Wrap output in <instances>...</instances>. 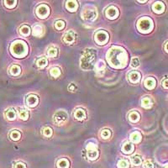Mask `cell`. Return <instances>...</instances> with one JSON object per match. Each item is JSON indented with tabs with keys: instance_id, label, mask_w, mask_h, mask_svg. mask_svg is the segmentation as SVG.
Here are the masks:
<instances>
[{
	"instance_id": "cell-1",
	"label": "cell",
	"mask_w": 168,
	"mask_h": 168,
	"mask_svg": "<svg viewBox=\"0 0 168 168\" xmlns=\"http://www.w3.org/2000/svg\"><path fill=\"white\" fill-rule=\"evenodd\" d=\"M107 61L114 68H123L128 61L127 52L123 47L112 46L108 51Z\"/></svg>"
},
{
	"instance_id": "cell-2",
	"label": "cell",
	"mask_w": 168,
	"mask_h": 168,
	"mask_svg": "<svg viewBox=\"0 0 168 168\" xmlns=\"http://www.w3.org/2000/svg\"><path fill=\"white\" fill-rule=\"evenodd\" d=\"M96 56H97V51L94 49L85 50V51L80 60L81 67L85 71L91 70L95 64Z\"/></svg>"
},
{
	"instance_id": "cell-3",
	"label": "cell",
	"mask_w": 168,
	"mask_h": 168,
	"mask_svg": "<svg viewBox=\"0 0 168 168\" xmlns=\"http://www.w3.org/2000/svg\"><path fill=\"white\" fill-rule=\"evenodd\" d=\"M11 54L17 58H23L28 54V46L25 41H15L10 46Z\"/></svg>"
},
{
	"instance_id": "cell-4",
	"label": "cell",
	"mask_w": 168,
	"mask_h": 168,
	"mask_svg": "<svg viewBox=\"0 0 168 168\" xmlns=\"http://www.w3.org/2000/svg\"><path fill=\"white\" fill-rule=\"evenodd\" d=\"M137 29L141 33H149L152 31L153 22L150 18L143 17L139 19L137 23Z\"/></svg>"
},
{
	"instance_id": "cell-5",
	"label": "cell",
	"mask_w": 168,
	"mask_h": 168,
	"mask_svg": "<svg viewBox=\"0 0 168 168\" xmlns=\"http://www.w3.org/2000/svg\"><path fill=\"white\" fill-rule=\"evenodd\" d=\"M94 40L95 42L99 46L106 45L109 40V35L107 31H98L94 35Z\"/></svg>"
},
{
	"instance_id": "cell-6",
	"label": "cell",
	"mask_w": 168,
	"mask_h": 168,
	"mask_svg": "<svg viewBox=\"0 0 168 168\" xmlns=\"http://www.w3.org/2000/svg\"><path fill=\"white\" fill-rule=\"evenodd\" d=\"M67 119H68V115H67L66 112H65L63 110L57 111L53 116V121L58 126H61V125L65 124V123L67 121Z\"/></svg>"
},
{
	"instance_id": "cell-7",
	"label": "cell",
	"mask_w": 168,
	"mask_h": 168,
	"mask_svg": "<svg viewBox=\"0 0 168 168\" xmlns=\"http://www.w3.org/2000/svg\"><path fill=\"white\" fill-rule=\"evenodd\" d=\"M87 155L89 160L91 161L96 160L99 155V152L98 151V146L93 143H89L87 145Z\"/></svg>"
},
{
	"instance_id": "cell-8",
	"label": "cell",
	"mask_w": 168,
	"mask_h": 168,
	"mask_svg": "<svg viewBox=\"0 0 168 168\" xmlns=\"http://www.w3.org/2000/svg\"><path fill=\"white\" fill-rule=\"evenodd\" d=\"M35 14L40 19H46L50 15V8L46 4H41L36 8Z\"/></svg>"
},
{
	"instance_id": "cell-9",
	"label": "cell",
	"mask_w": 168,
	"mask_h": 168,
	"mask_svg": "<svg viewBox=\"0 0 168 168\" xmlns=\"http://www.w3.org/2000/svg\"><path fill=\"white\" fill-rule=\"evenodd\" d=\"M105 15L108 19L114 20L120 15V11L115 6H109L105 11Z\"/></svg>"
},
{
	"instance_id": "cell-10",
	"label": "cell",
	"mask_w": 168,
	"mask_h": 168,
	"mask_svg": "<svg viewBox=\"0 0 168 168\" xmlns=\"http://www.w3.org/2000/svg\"><path fill=\"white\" fill-rule=\"evenodd\" d=\"M97 11L95 9H85L82 14V18L87 21H93L97 19Z\"/></svg>"
},
{
	"instance_id": "cell-11",
	"label": "cell",
	"mask_w": 168,
	"mask_h": 168,
	"mask_svg": "<svg viewBox=\"0 0 168 168\" xmlns=\"http://www.w3.org/2000/svg\"><path fill=\"white\" fill-rule=\"evenodd\" d=\"M76 41V33L72 31H67L64 35H63V41L66 44L72 45Z\"/></svg>"
},
{
	"instance_id": "cell-12",
	"label": "cell",
	"mask_w": 168,
	"mask_h": 168,
	"mask_svg": "<svg viewBox=\"0 0 168 168\" xmlns=\"http://www.w3.org/2000/svg\"><path fill=\"white\" fill-rule=\"evenodd\" d=\"M39 104V98L35 94H30L26 98V104L30 108L36 107Z\"/></svg>"
},
{
	"instance_id": "cell-13",
	"label": "cell",
	"mask_w": 168,
	"mask_h": 168,
	"mask_svg": "<svg viewBox=\"0 0 168 168\" xmlns=\"http://www.w3.org/2000/svg\"><path fill=\"white\" fill-rule=\"evenodd\" d=\"M140 77H141V75L140 73L137 72V71H133V72H130L129 74H128V78H129V81L133 83V84H136L139 82L140 80Z\"/></svg>"
},
{
	"instance_id": "cell-14",
	"label": "cell",
	"mask_w": 168,
	"mask_h": 168,
	"mask_svg": "<svg viewBox=\"0 0 168 168\" xmlns=\"http://www.w3.org/2000/svg\"><path fill=\"white\" fill-rule=\"evenodd\" d=\"M105 70V63L102 60H99L95 65V72L98 76H102L104 73Z\"/></svg>"
},
{
	"instance_id": "cell-15",
	"label": "cell",
	"mask_w": 168,
	"mask_h": 168,
	"mask_svg": "<svg viewBox=\"0 0 168 168\" xmlns=\"http://www.w3.org/2000/svg\"><path fill=\"white\" fill-rule=\"evenodd\" d=\"M155 84H156V81H155V79L153 78V77H147V78L145 80V82H144V86H145L147 89H149V90H152V89H154L155 87Z\"/></svg>"
},
{
	"instance_id": "cell-16",
	"label": "cell",
	"mask_w": 168,
	"mask_h": 168,
	"mask_svg": "<svg viewBox=\"0 0 168 168\" xmlns=\"http://www.w3.org/2000/svg\"><path fill=\"white\" fill-rule=\"evenodd\" d=\"M74 117L77 120H84L87 118L86 111L82 108H77L74 113Z\"/></svg>"
},
{
	"instance_id": "cell-17",
	"label": "cell",
	"mask_w": 168,
	"mask_h": 168,
	"mask_svg": "<svg viewBox=\"0 0 168 168\" xmlns=\"http://www.w3.org/2000/svg\"><path fill=\"white\" fill-rule=\"evenodd\" d=\"M44 34V27L41 25H35L33 27V35L35 37H41Z\"/></svg>"
},
{
	"instance_id": "cell-18",
	"label": "cell",
	"mask_w": 168,
	"mask_h": 168,
	"mask_svg": "<svg viewBox=\"0 0 168 168\" xmlns=\"http://www.w3.org/2000/svg\"><path fill=\"white\" fill-rule=\"evenodd\" d=\"M152 9L153 11L156 14H161L164 12L165 5L161 2H156L152 5Z\"/></svg>"
},
{
	"instance_id": "cell-19",
	"label": "cell",
	"mask_w": 168,
	"mask_h": 168,
	"mask_svg": "<svg viewBox=\"0 0 168 168\" xmlns=\"http://www.w3.org/2000/svg\"><path fill=\"white\" fill-rule=\"evenodd\" d=\"M66 9L70 12H75L78 9V3L76 1H67L66 3Z\"/></svg>"
},
{
	"instance_id": "cell-20",
	"label": "cell",
	"mask_w": 168,
	"mask_h": 168,
	"mask_svg": "<svg viewBox=\"0 0 168 168\" xmlns=\"http://www.w3.org/2000/svg\"><path fill=\"white\" fill-rule=\"evenodd\" d=\"M135 151V145L132 144V143H129V142H127L125 143L122 147V151L124 154H131L133 153V151Z\"/></svg>"
},
{
	"instance_id": "cell-21",
	"label": "cell",
	"mask_w": 168,
	"mask_h": 168,
	"mask_svg": "<svg viewBox=\"0 0 168 168\" xmlns=\"http://www.w3.org/2000/svg\"><path fill=\"white\" fill-rule=\"evenodd\" d=\"M9 73L12 76H19L21 73V67L18 65H13L9 68Z\"/></svg>"
},
{
	"instance_id": "cell-22",
	"label": "cell",
	"mask_w": 168,
	"mask_h": 168,
	"mask_svg": "<svg viewBox=\"0 0 168 168\" xmlns=\"http://www.w3.org/2000/svg\"><path fill=\"white\" fill-rule=\"evenodd\" d=\"M6 118L9 120H15L16 119V111L15 108H9L6 111Z\"/></svg>"
},
{
	"instance_id": "cell-23",
	"label": "cell",
	"mask_w": 168,
	"mask_h": 168,
	"mask_svg": "<svg viewBox=\"0 0 168 168\" xmlns=\"http://www.w3.org/2000/svg\"><path fill=\"white\" fill-rule=\"evenodd\" d=\"M139 119H140V115L136 111H132L129 114V120L132 123H137L139 120Z\"/></svg>"
},
{
	"instance_id": "cell-24",
	"label": "cell",
	"mask_w": 168,
	"mask_h": 168,
	"mask_svg": "<svg viewBox=\"0 0 168 168\" xmlns=\"http://www.w3.org/2000/svg\"><path fill=\"white\" fill-rule=\"evenodd\" d=\"M141 138H142L141 134L138 131H135L130 135V139L134 143H139L141 140Z\"/></svg>"
},
{
	"instance_id": "cell-25",
	"label": "cell",
	"mask_w": 168,
	"mask_h": 168,
	"mask_svg": "<svg viewBox=\"0 0 168 168\" xmlns=\"http://www.w3.org/2000/svg\"><path fill=\"white\" fill-rule=\"evenodd\" d=\"M19 33L23 36H29L31 34V28L28 25H23L19 28Z\"/></svg>"
},
{
	"instance_id": "cell-26",
	"label": "cell",
	"mask_w": 168,
	"mask_h": 168,
	"mask_svg": "<svg viewBox=\"0 0 168 168\" xmlns=\"http://www.w3.org/2000/svg\"><path fill=\"white\" fill-rule=\"evenodd\" d=\"M69 165H70V163L66 159H60L57 161L56 167L57 168H68Z\"/></svg>"
},
{
	"instance_id": "cell-27",
	"label": "cell",
	"mask_w": 168,
	"mask_h": 168,
	"mask_svg": "<svg viewBox=\"0 0 168 168\" xmlns=\"http://www.w3.org/2000/svg\"><path fill=\"white\" fill-rule=\"evenodd\" d=\"M29 112L26 110V109H23V108H21V109H19V118L21 119V120H28V118H29Z\"/></svg>"
},
{
	"instance_id": "cell-28",
	"label": "cell",
	"mask_w": 168,
	"mask_h": 168,
	"mask_svg": "<svg viewBox=\"0 0 168 168\" xmlns=\"http://www.w3.org/2000/svg\"><path fill=\"white\" fill-rule=\"evenodd\" d=\"M141 105H142V107H144L145 108H150L152 107V102H151L150 98H144L142 99Z\"/></svg>"
},
{
	"instance_id": "cell-29",
	"label": "cell",
	"mask_w": 168,
	"mask_h": 168,
	"mask_svg": "<svg viewBox=\"0 0 168 168\" xmlns=\"http://www.w3.org/2000/svg\"><path fill=\"white\" fill-rule=\"evenodd\" d=\"M41 133L43 134V135L45 137L50 138L51 137L52 135H53V130H52V129L50 127H45V128H43Z\"/></svg>"
},
{
	"instance_id": "cell-30",
	"label": "cell",
	"mask_w": 168,
	"mask_h": 168,
	"mask_svg": "<svg viewBox=\"0 0 168 168\" xmlns=\"http://www.w3.org/2000/svg\"><path fill=\"white\" fill-rule=\"evenodd\" d=\"M47 63H48L47 59L45 58V57H41V58H39V59L36 61V65H37V66H39V67H41V68L46 67V66H47Z\"/></svg>"
},
{
	"instance_id": "cell-31",
	"label": "cell",
	"mask_w": 168,
	"mask_h": 168,
	"mask_svg": "<svg viewBox=\"0 0 168 168\" xmlns=\"http://www.w3.org/2000/svg\"><path fill=\"white\" fill-rule=\"evenodd\" d=\"M58 53V50L56 47H50L47 50V55L50 57H56L57 56Z\"/></svg>"
},
{
	"instance_id": "cell-32",
	"label": "cell",
	"mask_w": 168,
	"mask_h": 168,
	"mask_svg": "<svg viewBox=\"0 0 168 168\" xmlns=\"http://www.w3.org/2000/svg\"><path fill=\"white\" fill-rule=\"evenodd\" d=\"M9 136L11 138V139H13V140H15V141H17V140H19V139H20V137H21V134H20V132L18 131V130H13V131L10 133Z\"/></svg>"
},
{
	"instance_id": "cell-33",
	"label": "cell",
	"mask_w": 168,
	"mask_h": 168,
	"mask_svg": "<svg viewBox=\"0 0 168 168\" xmlns=\"http://www.w3.org/2000/svg\"><path fill=\"white\" fill-rule=\"evenodd\" d=\"M50 73L53 77H58L61 75V69L59 67H53L50 69Z\"/></svg>"
},
{
	"instance_id": "cell-34",
	"label": "cell",
	"mask_w": 168,
	"mask_h": 168,
	"mask_svg": "<svg viewBox=\"0 0 168 168\" xmlns=\"http://www.w3.org/2000/svg\"><path fill=\"white\" fill-rule=\"evenodd\" d=\"M131 162L134 166H139L142 163V160L140 158V156L139 155H134L131 158Z\"/></svg>"
},
{
	"instance_id": "cell-35",
	"label": "cell",
	"mask_w": 168,
	"mask_h": 168,
	"mask_svg": "<svg viewBox=\"0 0 168 168\" xmlns=\"http://www.w3.org/2000/svg\"><path fill=\"white\" fill-rule=\"evenodd\" d=\"M55 28L58 31H61L65 28V22L63 20H57L55 23Z\"/></svg>"
},
{
	"instance_id": "cell-36",
	"label": "cell",
	"mask_w": 168,
	"mask_h": 168,
	"mask_svg": "<svg viewBox=\"0 0 168 168\" xmlns=\"http://www.w3.org/2000/svg\"><path fill=\"white\" fill-rule=\"evenodd\" d=\"M117 166L119 168H129V162L126 160H120Z\"/></svg>"
},
{
	"instance_id": "cell-37",
	"label": "cell",
	"mask_w": 168,
	"mask_h": 168,
	"mask_svg": "<svg viewBox=\"0 0 168 168\" xmlns=\"http://www.w3.org/2000/svg\"><path fill=\"white\" fill-rule=\"evenodd\" d=\"M17 4V1H4V5L9 9L15 8Z\"/></svg>"
},
{
	"instance_id": "cell-38",
	"label": "cell",
	"mask_w": 168,
	"mask_h": 168,
	"mask_svg": "<svg viewBox=\"0 0 168 168\" xmlns=\"http://www.w3.org/2000/svg\"><path fill=\"white\" fill-rule=\"evenodd\" d=\"M130 65L132 67H138L139 66V60L138 57H133L131 59V62H130Z\"/></svg>"
},
{
	"instance_id": "cell-39",
	"label": "cell",
	"mask_w": 168,
	"mask_h": 168,
	"mask_svg": "<svg viewBox=\"0 0 168 168\" xmlns=\"http://www.w3.org/2000/svg\"><path fill=\"white\" fill-rule=\"evenodd\" d=\"M110 135H111V132L109 129H104L101 132V136L104 139H108L110 137Z\"/></svg>"
},
{
	"instance_id": "cell-40",
	"label": "cell",
	"mask_w": 168,
	"mask_h": 168,
	"mask_svg": "<svg viewBox=\"0 0 168 168\" xmlns=\"http://www.w3.org/2000/svg\"><path fill=\"white\" fill-rule=\"evenodd\" d=\"M144 167L145 168H154V164L151 161L147 160L144 162Z\"/></svg>"
},
{
	"instance_id": "cell-41",
	"label": "cell",
	"mask_w": 168,
	"mask_h": 168,
	"mask_svg": "<svg viewBox=\"0 0 168 168\" xmlns=\"http://www.w3.org/2000/svg\"><path fill=\"white\" fill-rule=\"evenodd\" d=\"M68 90L71 91V92H75L76 90V87L73 84V83H71V84L68 86Z\"/></svg>"
},
{
	"instance_id": "cell-42",
	"label": "cell",
	"mask_w": 168,
	"mask_h": 168,
	"mask_svg": "<svg viewBox=\"0 0 168 168\" xmlns=\"http://www.w3.org/2000/svg\"><path fill=\"white\" fill-rule=\"evenodd\" d=\"M15 168H26V166L22 162H19V163L16 164Z\"/></svg>"
},
{
	"instance_id": "cell-43",
	"label": "cell",
	"mask_w": 168,
	"mask_h": 168,
	"mask_svg": "<svg viewBox=\"0 0 168 168\" xmlns=\"http://www.w3.org/2000/svg\"><path fill=\"white\" fill-rule=\"evenodd\" d=\"M162 86H163L164 88L168 89V79H165V80L162 82Z\"/></svg>"
},
{
	"instance_id": "cell-44",
	"label": "cell",
	"mask_w": 168,
	"mask_h": 168,
	"mask_svg": "<svg viewBox=\"0 0 168 168\" xmlns=\"http://www.w3.org/2000/svg\"><path fill=\"white\" fill-rule=\"evenodd\" d=\"M165 50H166L167 52H168V42L166 44V46H165Z\"/></svg>"
},
{
	"instance_id": "cell-45",
	"label": "cell",
	"mask_w": 168,
	"mask_h": 168,
	"mask_svg": "<svg viewBox=\"0 0 168 168\" xmlns=\"http://www.w3.org/2000/svg\"><path fill=\"white\" fill-rule=\"evenodd\" d=\"M147 1H139V3H146Z\"/></svg>"
},
{
	"instance_id": "cell-46",
	"label": "cell",
	"mask_w": 168,
	"mask_h": 168,
	"mask_svg": "<svg viewBox=\"0 0 168 168\" xmlns=\"http://www.w3.org/2000/svg\"><path fill=\"white\" fill-rule=\"evenodd\" d=\"M165 168H168V166H167V167H166Z\"/></svg>"
}]
</instances>
